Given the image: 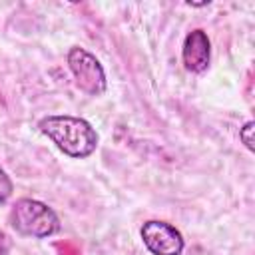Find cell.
Returning a JSON list of instances; mask_svg holds the SVG:
<instances>
[{
    "mask_svg": "<svg viewBox=\"0 0 255 255\" xmlns=\"http://www.w3.org/2000/svg\"><path fill=\"white\" fill-rule=\"evenodd\" d=\"M40 131L70 157L84 159L98 147V131L90 122L76 116H46L38 122Z\"/></svg>",
    "mask_w": 255,
    "mask_h": 255,
    "instance_id": "6da1fadb",
    "label": "cell"
},
{
    "mask_svg": "<svg viewBox=\"0 0 255 255\" xmlns=\"http://www.w3.org/2000/svg\"><path fill=\"white\" fill-rule=\"evenodd\" d=\"M8 221L16 233L34 239H46L60 231V219L56 211L32 197L16 199L10 209Z\"/></svg>",
    "mask_w": 255,
    "mask_h": 255,
    "instance_id": "7a4b0ae2",
    "label": "cell"
},
{
    "mask_svg": "<svg viewBox=\"0 0 255 255\" xmlns=\"http://www.w3.org/2000/svg\"><path fill=\"white\" fill-rule=\"evenodd\" d=\"M68 68L76 80V86L86 92L88 96H102L108 88V80H106V72L100 64V60L88 52L86 48L80 46H72L68 50Z\"/></svg>",
    "mask_w": 255,
    "mask_h": 255,
    "instance_id": "3957f363",
    "label": "cell"
},
{
    "mask_svg": "<svg viewBox=\"0 0 255 255\" xmlns=\"http://www.w3.org/2000/svg\"><path fill=\"white\" fill-rule=\"evenodd\" d=\"M141 241L153 255H181L185 241L179 229H175L171 223L149 219L141 225Z\"/></svg>",
    "mask_w": 255,
    "mask_h": 255,
    "instance_id": "277c9868",
    "label": "cell"
},
{
    "mask_svg": "<svg viewBox=\"0 0 255 255\" xmlns=\"http://www.w3.org/2000/svg\"><path fill=\"white\" fill-rule=\"evenodd\" d=\"M181 60L187 72L201 74L207 70L209 60H211V42L205 30L195 28L185 36L183 48H181Z\"/></svg>",
    "mask_w": 255,
    "mask_h": 255,
    "instance_id": "5b68a950",
    "label": "cell"
},
{
    "mask_svg": "<svg viewBox=\"0 0 255 255\" xmlns=\"http://www.w3.org/2000/svg\"><path fill=\"white\" fill-rule=\"evenodd\" d=\"M12 191H14L12 179H10V177H8V173L0 167V205H4V203L10 199Z\"/></svg>",
    "mask_w": 255,
    "mask_h": 255,
    "instance_id": "8992f818",
    "label": "cell"
},
{
    "mask_svg": "<svg viewBox=\"0 0 255 255\" xmlns=\"http://www.w3.org/2000/svg\"><path fill=\"white\" fill-rule=\"evenodd\" d=\"M253 126H255V124L249 120V122L239 129V137H241V141L245 143V147H247L249 151H253V129H255Z\"/></svg>",
    "mask_w": 255,
    "mask_h": 255,
    "instance_id": "52a82bcc",
    "label": "cell"
},
{
    "mask_svg": "<svg viewBox=\"0 0 255 255\" xmlns=\"http://www.w3.org/2000/svg\"><path fill=\"white\" fill-rule=\"evenodd\" d=\"M8 251H10V239L6 233L0 231V255H8Z\"/></svg>",
    "mask_w": 255,
    "mask_h": 255,
    "instance_id": "ba28073f",
    "label": "cell"
}]
</instances>
